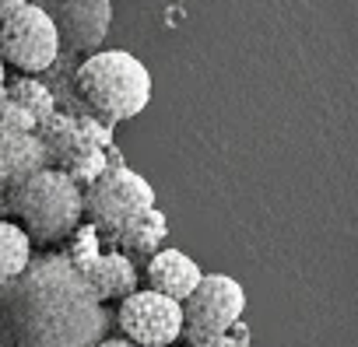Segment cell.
Returning <instances> with one entry per match:
<instances>
[{
	"label": "cell",
	"mask_w": 358,
	"mask_h": 347,
	"mask_svg": "<svg viewBox=\"0 0 358 347\" xmlns=\"http://www.w3.org/2000/svg\"><path fill=\"white\" fill-rule=\"evenodd\" d=\"M95 347H137V344H130V340H123V337H106V340L95 344Z\"/></svg>",
	"instance_id": "cell-21"
},
{
	"label": "cell",
	"mask_w": 358,
	"mask_h": 347,
	"mask_svg": "<svg viewBox=\"0 0 358 347\" xmlns=\"http://www.w3.org/2000/svg\"><path fill=\"white\" fill-rule=\"evenodd\" d=\"M74 91L85 102V112H92L106 126H116L148 109L151 74L127 50H99L78 64Z\"/></svg>",
	"instance_id": "cell-2"
},
{
	"label": "cell",
	"mask_w": 358,
	"mask_h": 347,
	"mask_svg": "<svg viewBox=\"0 0 358 347\" xmlns=\"http://www.w3.org/2000/svg\"><path fill=\"white\" fill-rule=\"evenodd\" d=\"M4 204L29 232L32 246H60L85 221V190L53 165L11 186Z\"/></svg>",
	"instance_id": "cell-3"
},
{
	"label": "cell",
	"mask_w": 358,
	"mask_h": 347,
	"mask_svg": "<svg viewBox=\"0 0 358 347\" xmlns=\"http://www.w3.org/2000/svg\"><path fill=\"white\" fill-rule=\"evenodd\" d=\"M116 330L137 347H169L183 340V302H172L151 288H137L120 302Z\"/></svg>",
	"instance_id": "cell-7"
},
{
	"label": "cell",
	"mask_w": 358,
	"mask_h": 347,
	"mask_svg": "<svg viewBox=\"0 0 358 347\" xmlns=\"http://www.w3.org/2000/svg\"><path fill=\"white\" fill-rule=\"evenodd\" d=\"M190 347H239L232 337H222V340H208V344H190Z\"/></svg>",
	"instance_id": "cell-20"
},
{
	"label": "cell",
	"mask_w": 358,
	"mask_h": 347,
	"mask_svg": "<svg viewBox=\"0 0 358 347\" xmlns=\"http://www.w3.org/2000/svg\"><path fill=\"white\" fill-rule=\"evenodd\" d=\"M43 8L57 32L64 53H99L113 25V0H32Z\"/></svg>",
	"instance_id": "cell-8"
},
{
	"label": "cell",
	"mask_w": 358,
	"mask_h": 347,
	"mask_svg": "<svg viewBox=\"0 0 358 347\" xmlns=\"http://www.w3.org/2000/svg\"><path fill=\"white\" fill-rule=\"evenodd\" d=\"M36 130H39V123L32 119V112H25L8 95L0 98V133H36Z\"/></svg>",
	"instance_id": "cell-16"
},
{
	"label": "cell",
	"mask_w": 358,
	"mask_h": 347,
	"mask_svg": "<svg viewBox=\"0 0 358 347\" xmlns=\"http://www.w3.org/2000/svg\"><path fill=\"white\" fill-rule=\"evenodd\" d=\"M151 207H158L155 204V186L144 176H137L134 168H127V165H109L102 176L85 190V218L106 239L116 228H123L130 218H137V214H144Z\"/></svg>",
	"instance_id": "cell-4"
},
{
	"label": "cell",
	"mask_w": 358,
	"mask_h": 347,
	"mask_svg": "<svg viewBox=\"0 0 358 347\" xmlns=\"http://www.w3.org/2000/svg\"><path fill=\"white\" fill-rule=\"evenodd\" d=\"M8 98L18 102L25 112H32L36 123H46V119L57 112V95H53V88H50L46 81H39V77H29V74L8 81Z\"/></svg>",
	"instance_id": "cell-14"
},
{
	"label": "cell",
	"mask_w": 358,
	"mask_h": 347,
	"mask_svg": "<svg viewBox=\"0 0 358 347\" xmlns=\"http://www.w3.org/2000/svg\"><path fill=\"white\" fill-rule=\"evenodd\" d=\"M0 326L11 347H95L109 312L64 253H46L4 291Z\"/></svg>",
	"instance_id": "cell-1"
},
{
	"label": "cell",
	"mask_w": 358,
	"mask_h": 347,
	"mask_svg": "<svg viewBox=\"0 0 358 347\" xmlns=\"http://www.w3.org/2000/svg\"><path fill=\"white\" fill-rule=\"evenodd\" d=\"M229 337H232L239 347H250V330H246V323H243V319H239V323L229 330Z\"/></svg>",
	"instance_id": "cell-19"
},
{
	"label": "cell",
	"mask_w": 358,
	"mask_h": 347,
	"mask_svg": "<svg viewBox=\"0 0 358 347\" xmlns=\"http://www.w3.org/2000/svg\"><path fill=\"white\" fill-rule=\"evenodd\" d=\"M8 190H11V176H8V161L0 154V204L8 200Z\"/></svg>",
	"instance_id": "cell-18"
},
{
	"label": "cell",
	"mask_w": 358,
	"mask_h": 347,
	"mask_svg": "<svg viewBox=\"0 0 358 347\" xmlns=\"http://www.w3.org/2000/svg\"><path fill=\"white\" fill-rule=\"evenodd\" d=\"M165 239H169V218L158 207H151V211L130 218L123 228H116L106 242H109V249H120L130 260H151L155 253L165 249Z\"/></svg>",
	"instance_id": "cell-11"
},
{
	"label": "cell",
	"mask_w": 358,
	"mask_h": 347,
	"mask_svg": "<svg viewBox=\"0 0 358 347\" xmlns=\"http://www.w3.org/2000/svg\"><path fill=\"white\" fill-rule=\"evenodd\" d=\"M4 95H8V64L0 60V98H4Z\"/></svg>",
	"instance_id": "cell-22"
},
{
	"label": "cell",
	"mask_w": 358,
	"mask_h": 347,
	"mask_svg": "<svg viewBox=\"0 0 358 347\" xmlns=\"http://www.w3.org/2000/svg\"><path fill=\"white\" fill-rule=\"evenodd\" d=\"M0 154L8 161L11 186L50 168V154H46V144L39 140V133H0Z\"/></svg>",
	"instance_id": "cell-12"
},
{
	"label": "cell",
	"mask_w": 358,
	"mask_h": 347,
	"mask_svg": "<svg viewBox=\"0 0 358 347\" xmlns=\"http://www.w3.org/2000/svg\"><path fill=\"white\" fill-rule=\"evenodd\" d=\"M246 312V291L229 274H204L197 291L183 302V340L208 344L229 337Z\"/></svg>",
	"instance_id": "cell-5"
},
{
	"label": "cell",
	"mask_w": 358,
	"mask_h": 347,
	"mask_svg": "<svg viewBox=\"0 0 358 347\" xmlns=\"http://www.w3.org/2000/svg\"><path fill=\"white\" fill-rule=\"evenodd\" d=\"M201 281H204V270L197 267V260L187 256L183 249H172V246L155 253L144 267V284L172 302H187Z\"/></svg>",
	"instance_id": "cell-9"
},
{
	"label": "cell",
	"mask_w": 358,
	"mask_h": 347,
	"mask_svg": "<svg viewBox=\"0 0 358 347\" xmlns=\"http://www.w3.org/2000/svg\"><path fill=\"white\" fill-rule=\"evenodd\" d=\"M32 239L29 232L18 225V221H8L0 218V298H4V291L29 270V263L36 260L32 253Z\"/></svg>",
	"instance_id": "cell-13"
},
{
	"label": "cell",
	"mask_w": 358,
	"mask_h": 347,
	"mask_svg": "<svg viewBox=\"0 0 358 347\" xmlns=\"http://www.w3.org/2000/svg\"><path fill=\"white\" fill-rule=\"evenodd\" d=\"M60 53H64V46H60V32H57L53 18L43 8H36L32 0L0 29V60L29 77L57 67Z\"/></svg>",
	"instance_id": "cell-6"
},
{
	"label": "cell",
	"mask_w": 358,
	"mask_h": 347,
	"mask_svg": "<svg viewBox=\"0 0 358 347\" xmlns=\"http://www.w3.org/2000/svg\"><path fill=\"white\" fill-rule=\"evenodd\" d=\"M109 249V242H106V235L95 228V225H81L71 239H67V249H64V256L71 260V267L78 270V274H85L102 253Z\"/></svg>",
	"instance_id": "cell-15"
},
{
	"label": "cell",
	"mask_w": 358,
	"mask_h": 347,
	"mask_svg": "<svg viewBox=\"0 0 358 347\" xmlns=\"http://www.w3.org/2000/svg\"><path fill=\"white\" fill-rule=\"evenodd\" d=\"M85 284L92 288V295L106 305V302H123L127 295L137 291L141 277H137V263L130 256H123L120 249H106L85 274Z\"/></svg>",
	"instance_id": "cell-10"
},
{
	"label": "cell",
	"mask_w": 358,
	"mask_h": 347,
	"mask_svg": "<svg viewBox=\"0 0 358 347\" xmlns=\"http://www.w3.org/2000/svg\"><path fill=\"white\" fill-rule=\"evenodd\" d=\"M25 4H29V0H0V29H4V25H8Z\"/></svg>",
	"instance_id": "cell-17"
}]
</instances>
